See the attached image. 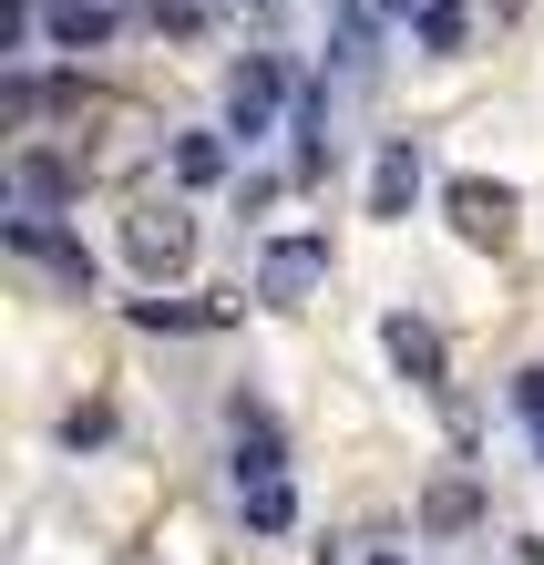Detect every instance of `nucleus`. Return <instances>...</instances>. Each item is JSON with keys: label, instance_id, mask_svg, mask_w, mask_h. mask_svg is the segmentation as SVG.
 <instances>
[{"label": "nucleus", "instance_id": "8", "mask_svg": "<svg viewBox=\"0 0 544 565\" xmlns=\"http://www.w3.org/2000/svg\"><path fill=\"white\" fill-rule=\"evenodd\" d=\"M73 185H83V175H73V164H62L52 145H21V195H31V206H62Z\"/></svg>", "mask_w": 544, "mask_h": 565}, {"label": "nucleus", "instance_id": "12", "mask_svg": "<svg viewBox=\"0 0 544 565\" xmlns=\"http://www.w3.org/2000/svg\"><path fill=\"white\" fill-rule=\"evenodd\" d=\"M154 31H175V42H195V31H206V11H195V0H154Z\"/></svg>", "mask_w": 544, "mask_h": 565}, {"label": "nucleus", "instance_id": "7", "mask_svg": "<svg viewBox=\"0 0 544 565\" xmlns=\"http://www.w3.org/2000/svg\"><path fill=\"white\" fill-rule=\"evenodd\" d=\"M412 185H422V154H412V145H391V154H381V175H370V216H401V206H412Z\"/></svg>", "mask_w": 544, "mask_h": 565}, {"label": "nucleus", "instance_id": "9", "mask_svg": "<svg viewBox=\"0 0 544 565\" xmlns=\"http://www.w3.org/2000/svg\"><path fill=\"white\" fill-rule=\"evenodd\" d=\"M236 493H247V524H257V535H288V514H298V504H288V483H278V473H267V483H236Z\"/></svg>", "mask_w": 544, "mask_h": 565}, {"label": "nucleus", "instance_id": "5", "mask_svg": "<svg viewBox=\"0 0 544 565\" xmlns=\"http://www.w3.org/2000/svg\"><path fill=\"white\" fill-rule=\"evenodd\" d=\"M381 340H391V360H401L422 391H441V329H422V319H381Z\"/></svg>", "mask_w": 544, "mask_h": 565}, {"label": "nucleus", "instance_id": "11", "mask_svg": "<svg viewBox=\"0 0 544 565\" xmlns=\"http://www.w3.org/2000/svg\"><path fill=\"white\" fill-rule=\"evenodd\" d=\"M462 31H472V11H462V0H431V21H422V42H431V52H452Z\"/></svg>", "mask_w": 544, "mask_h": 565}, {"label": "nucleus", "instance_id": "10", "mask_svg": "<svg viewBox=\"0 0 544 565\" xmlns=\"http://www.w3.org/2000/svg\"><path fill=\"white\" fill-rule=\"evenodd\" d=\"M175 175H185V185H216V175H226V145H216V135H175Z\"/></svg>", "mask_w": 544, "mask_h": 565}, {"label": "nucleus", "instance_id": "4", "mask_svg": "<svg viewBox=\"0 0 544 565\" xmlns=\"http://www.w3.org/2000/svg\"><path fill=\"white\" fill-rule=\"evenodd\" d=\"M319 278H329V237H278V247H267V268H257L267 298H298V288H319Z\"/></svg>", "mask_w": 544, "mask_h": 565}, {"label": "nucleus", "instance_id": "3", "mask_svg": "<svg viewBox=\"0 0 544 565\" xmlns=\"http://www.w3.org/2000/svg\"><path fill=\"white\" fill-rule=\"evenodd\" d=\"M441 206H452V226H462V247H514V185H493V175H452L441 185Z\"/></svg>", "mask_w": 544, "mask_h": 565}, {"label": "nucleus", "instance_id": "2", "mask_svg": "<svg viewBox=\"0 0 544 565\" xmlns=\"http://www.w3.org/2000/svg\"><path fill=\"white\" fill-rule=\"evenodd\" d=\"M278 104H288V62L278 52H247V62H236V73H226V135H267V124H278Z\"/></svg>", "mask_w": 544, "mask_h": 565}, {"label": "nucleus", "instance_id": "1", "mask_svg": "<svg viewBox=\"0 0 544 565\" xmlns=\"http://www.w3.org/2000/svg\"><path fill=\"white\" fill-rule=\"evenodd\" d=\"M124 257H134L145 278H185V268H195V216H185V206H134V216H124Z\"/></svg>", "mask_w": 544, "mask_h": 565}, {"label": "nucleus", "instance_id": "6", "mask_svg": "<svg viewBox=\"0 0 544 565\" xmlns=\"http://www.w3.org/2000/svg\"><path fill=\"white\" fill-rule=\"evenodd\" d=\"M11 247H21V257H42V268H62V278H93V257L62 237V226H42V216H11Z\"/></svg>", "mask_w": 544, "mask_h": 565}, {"label": "nucleus", "instance_id": "13", "mask_svg": "<svg viewBox=\"0 0 544 565\" xmlns=\"http://www.w3.org/2000/svg\"><path fill=\"white\" fill-rule=\"evenodd\" d=\"M62 11H93V0H62Z\"/></svg>", "mask_w": 544, "mask_h": 565}]
</instances>
